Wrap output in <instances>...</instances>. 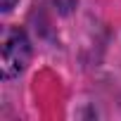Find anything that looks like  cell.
<instances>
[{"label":"cell","mask_w":121,"mask_h":121,"mask_svg":"<svg viewBox=\"0 0 121 121\" xmlns=\"http://www.w3.org/2000/svg\"><path fill=\"white\" fill-rule=\"evenodd\" d=\"M14 3H17V0H0V10H3V12H10V10L14 7Z\"/></svg>","instance_id":"obj_2"},{"label":"cell","mask_w":121,"mask_h":121,"mask_svg":"<svg viewBox=\"0 0 121 121\" xmlns=\"http://www.w3.org/2000/svg\"><path fill=\"white\" fill-rule=\"evenodd\" d=\"M31 59V43L22 29H12L3 40V78L19 76Z\"/></svg>","instance_id":"obj_1"}]
</instances>
